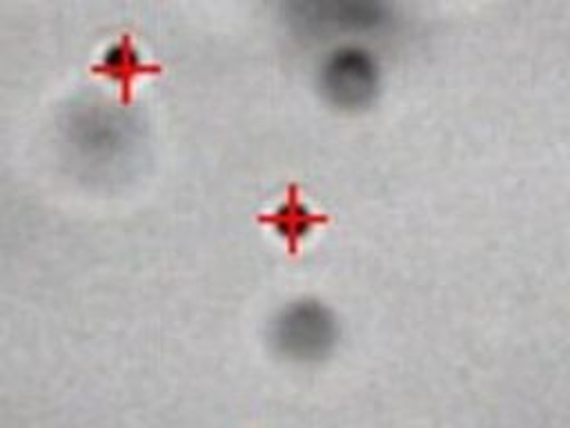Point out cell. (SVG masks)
<instances>
[{"instance_id": "4", "label": "cell", "mask_w": 570, "mask_h": 428, "mask_svg": "<svg viewBox=\"0 0 570 428\" xmlns=\"http://www.w3.org/2000/svg\"><path fill=\"white\" fill-rule=\"evenodd\" d=\"M91 71L114 80L120 87L122 105H129L136 78L147 76V74H158V71H163V65L156 60H145V56L140 54V49L136 47L131 36L120 33L118 40H114L105 47L100 60L91 65Z\"/></svg>"}, {"instance_id": "3", "label": "cell", "mask_w": 570, "mask_h": 428, "mask_svg": "<svg viewBox=\"0 0 570 428\" xmlns=\"http://www.w3.org/2000/svg\"><path fill=\"white\" fill-rule=\"evenodd\" d=\"M289 20L305 33L358 36L376 33L392 25L387 4L370 0H312L289 4Z\"/></svg>"}, {"instance_id": "5", "label": "cell", "mask_w": 570, "mask_h": 428, "mask_svg": "<svg viewBox=\"0 0 570 428\" xmlns=\"http://www.w3.org/2000/svg\"><path fill=\"white\" fill-rule=\"evenodd\" d=\"M327 216L321 212H314L298 192V185H289L283 201L269 210L258 214V223L269 225L283 241L289 254H294L301 245V241L321 223H325Z\"/></svg>"}, {"instance_id": "1", "label": "cell", "mask_w": 570, "mask_h": 428, "mask_svg": "<svg viewBox=\"0 0 570 428\" xmlns=\"http://www.w3.org/2000/svg\"><path fill=\"white\" fill-rule=\"evenodd\" d=\"M383 82L379 56L363 42L343 40L323 54L316 67L321 96L336 109L358 111L370 107Z\"/></svg>"}, {"instance_id": "2", "label": "cell", "mask_w": 570, "mask_h": 428, "mask_svg": "<svg viewBox=\"0 0 570 428\" xmlns=\"http://www.w3.org/2000/svg\"><path fill=\"white\" fill-rule=\"evenodd\" d=\"M274 350L296 363H316L332 354L338 341V321L318 299L303 296L285 303L269 323Z\"/></svg>"}]
</instances>
